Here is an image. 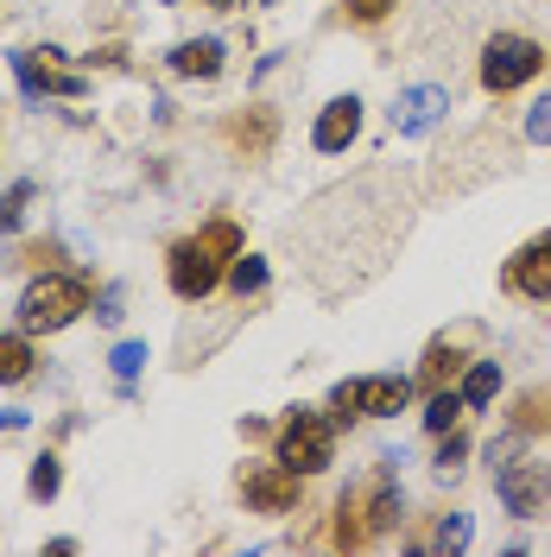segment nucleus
<instances>
[{
	"label": "nucleus",
	"instance_id": "nucleus-4",
	"mask_svg": "<svg viewBox=\"0 0 551 557\" xmlns=\"http://www.w3.org/2000/svg\"><path fill=\"white\" fill-rule=\"evenodd\" d=\"M546 64H551V51L539 45V38H526V33H494V38L482 45V89H488V96H514L519 83H532Z\"/></svg>",
	"mask_w": 551,
	"mask_h": 557
},
{
	"label": "nucleus",
	"instance_id": "nucleus-21",
	"mask_svg": "<svg viewBox=\"0 0 551 557\" xmlns=\"http://www.w3.org/2000/svg\"><path fill=\"white\" fill-rule=\"evenodd\" d=\"M26 203H33V184H13V190L0 197V235H7V228H20V215H26Z\"/></svg>",
	"mask_w": 551,
	"mask_h": 557
},
{
	"label": "nucleus",
	"instance_id": "nucleus-13",
	"mask_svg": "<svg viewBox=\"0 0 551 557\" xmlns=\"http://www.w3.org/2000/svg\"><path fill=\"white\" fill-rule=\"evenodd\" d=\"M172 70L177 76H222V38H184V45H172Z\"/></svg>",
	"mask_w": 551,
	"mask_h": 557
},
{
	"label": "nucleus",
	"instance_id": "nucleus-25",
	"mask_svg": "<svg viewBox=\"0 0 551 557\" xmlns=\"http://www.w3.org/2000/svg\"><path fill=\"white\" fill-rule=\"evenodd\" d=\"M526 139H539V146L551 139V96H539V102H532V114H526Z\"/></svg>",
	"mask_w": 551,
	"mask_h": 557
},
{
	"label": "nucleus",
	"instance_id": "nucleus-10",
	"mask_svg": "<svg viewBox=\"0 0 551 557\" xmlns=\"http://www.w3.org/2000/svg\"><path fill=\"white\" fill-rule=\"evenodd\" d=\"M444 114H450V89L444 83H413V89H400V102H393V134L418 139V134H431Z\"/></svg>",
	"mask_w": 551,
	"mask_h": 557
},
{
	"label": "nucleus",
	"instance_id": "nucleus-2",
	"mask_svg": "<svg viewBox=\"0 0 551 557\" xmlns=\"http://www.w3.org/2000/svg\"><path fill=\"white\" fill-rule=\"evenodd\" d=\"M89 311V285L76 273H38L26 292H20V330L26 336H51L76 317Z\"/></svg>",
	"mask_w": 551,
	"mask_h": 557
},
{
	"label": "nucleus",
	"instance_id": "nucleus-11",
	"mask_svg": "<svg viewBox=\"0 0 551 557\" xmlns=\"http://www.w3.org/2000/svg\"><path fill=\"white\" fill-rule=\"evenodd\" d=\"M355 134H362V102H355V96H336V102L317 114L310 146H317V152H348V146H355Z\"/></svg>",
	"mask_w": 551,
	"mask_h": 557
},
{
	"label": "nucleus",
	"instance_id": "nucleus-14",
	"mask_svg": "<svg viewBox=\"0 0 551 557\" xmlns=\"http://www.w3.org/2000/svg\"><path fill=\"white\" fill-rule=\"evenodd\" d=\"M33 368H38V355H33V336L26 330L20 336H0V386L33 381Z\"/></svg>",
	"mask_w": 551,
	"mask_h": 557
},
{
	"label": "nucleus",
	"instance_id": "nucleus-5",
	"mask_svg": "<svg viewBox=\"0 0 551 557\" xmlns=\"http://www.w3.org/2000/svg\"><path fill=\"white\" fill-rule=\"evenodd\" d=\"M279 462L298 469V475H323L336 462V418L298 406V412L279 424Z\"/></svg>",
	"mask_w": 551,
	"mask_h": 557
},
{
	"label": "nucleus",
	"instance_id": "nucleus-26",
	"mask_svg": "<svg viewBox=\"0 0 551 557\" xmlns=\"http://www.w3.org/2000/svg\"><path fill=\"white\" fill-rule=\"evenodd\" d=\"M96 317H102V323H121V285H102V298H96Z\"/></svg>",
	"mask_w": 551,
	"mask_h": 557
},
{
	"label": "nucleus",
	"instance_id": "nucleus-1",
	"mask_svg": "<svg viewBox=\"0 0 551 557\" xmlns=\"http://www.w3.org/2000/svg\"><path fill=\"white\" fill-rule=\"evenodd\" d=\"M242 253V228L229 222V215H216V222H204L197 235H184V242L166 253V278H172V292L184 298V305H197V298H209L222 278H229V260Z\"/></svg>",
	"mask_w": 551,
	"mask_h": 557
},
{
	"label": "nucleus",
	"instance_id": "nucleus-16",
	"mask_svg": "<svg viewBox=\"0 0 551 557\" xmlns=\"http://www.w3.org/2000/svg\"><path fill=\"white\" fill-rule=\"evenodd\" d=\"M501 393V361H469L463 374V406H488Z\"/></svg>",
	"mask_w": 551,
	"mask_h": 557
},
{
	"label": "nucleus",
	"instance_id": "nucleus-19",
	"mask_svg": "<svg viewBox=\"0 0 551 557\" xmlns=\"http://www.w3.org/2000/svg\"><path fill=\"white\" fill-rule=\"evenodd\" d=\"M235 146H247V159H260V152L273 146V114L260 108L254 121H235Z\"/></svg>",
	"mask_w": 551,
	"mask_h": 557
},
{
	"label": "nucleus",
	"instance_id": "nucleus-28",
	"mask_svg": "<svg viewBox=\"0 0 551 557\" xmlns=\"http://www.w3.org/2000/svg\"><path fill=\"white\" fill-rule=\"evenodd\" d=\"M209 7H242V0H209Z\"/></svg>",
	"mask_w": 551,
	"mask_h": 557
},
{
	"label": "nucleus",
	"instance_id": "nucleus-22",
	"mask_svg": "<svg viewBox=\"0 0 551 557\" xmlns=\"http://www.w3.org/2000/svg\"><path fill=\"white\" fill-rule=\"evenodd\" d=\"M108 368H114L121 381H134L139 368H146V343H121L114 355H108Z\"/></svg>",
	"mask_w": 551,
	"mask_h": 557
},
{
	"label": "nucleus",
	"instance_id": "nucleus-3",
	"mask_svg": "<svg viewBox=\"0 0 551 557\" xmlns=\"http://www.w3.org/2000/svg\"><path fill=\"white\" fill-rule=\"evenodd\" d=\"M488 456H494V494H501V507H507L514 520H539L546 500H551V475L539 462L519 456V437H501Z\"/></svg>",
	"mask_w": 551,
	"mask_h": 557
},
{
	"label": "nucleus",
	"instance_id": "nucleus-6",
	"mask_svg": "<svg viewBox=\"0 0 551 557\" xmlns=\"http://www.w3.org/2000/svg\"><path fill=\"white\" fill-rule=\"evenodd\" d=\"M406 406H413V381L406 374H362V381H343L330 393L336 424H348V418H400Z\"/></svg>",
	"mask_w": 551,
	"mask_h": 557
},
{
	"label": "nucleus",
	"instance_id": "nucleus-27",
	"mask_svg": "<svg viewBox=\"0 0 551 557\" xmlns=\"http://www.w3.org/2000/svg\"><path fill=\"white\" fill-rule=\"evenodd\" d=\"M26 424V412H0V431H20Z\"/></svg>",
	"mask_w": 551,
	"mask_h": 557
},
{
	"label": "nucleus",
	"instance_id": "nucleus-24",
	"mask_svg": "<svg viewBox=\"0 0 551 557\" xmlns=\"http://www.w3.org/2000/svg\"><path fill=\"white\" fill-rule=\"evenodd\" d=\"M463 456H469V437H463V431H444V450H438V469H463Z\"/></svg>",
	"mask_w": 551,
	"mask_h": 557
},
{
	"label": "nucleus",
	"instance_id": "nucleus-12",
	"mask_svg": "<svg viewBox=\"0 0 551 557\" xmlns=\"http://www.w3.org/2000/svg\"><path fill=\"white\" fill-rule=\"evenodd\" d=\"M469 343H476V330H456V336H438V343H431V355H425V368H418V386H425V393H438V386H450V381H456V374L469 368V355H463Z\"/></svg>",
	"mask_w": 551,
	"mask_h": 557
},
{
	"label": "nucleus",
	"instance_id": "nucleus-7",
	"mask_svg": "<svg viewBox=\"0 0 551 557\" xmlns=\"http://www.w3.org/2000/svg\"><path fill=\"white\" fill-rule=\"evenodd\" d=\"M235 487H242V500L254 507V513H292L305 475H298V469H285V462L273 456V462H242Z\"/></svg>",
	"mask_w": 551,
	"mask_h": 557
},
{
	"label": "nucleus",
	"instance_id": "nucleus-18",
	"mask_svg": "<svg viewBox=\"0 0 551 557\" xmlns=\"http://www.w3.org/2000/svg\"><path fill=\"white\" fill-rule=\"evenodd\" d=\"M58 487H64V462H58V456L45 450V456L33 462V475H26V494H33V500H51Z\"/></svg>",
	"mask_w": 551,
	"mask_h": 557
},
{
	"label": "nucleus",
	"instance_id": "nucleus-9",
	"mask_svg": "<svg viewBox=\"0 0 551 557\" xmlns=\"http://www.w3.org/2000/svg\"><path fill=\"white\" fill-rule=\"evenodd\" d=\"M501 285L526 305H551V235H532L514 260L501 267Z\"/></svg>",
	"mask_w": 551,
	"mask_h": 557
},
{
	"label": "nucleus",
	"instance_id": "nucleus-17",
	"mask_svg": "<svg viewBox=\"0 0 551 557\" xmlns=\"http://www.w3.org/2000/svg\"><path fill=\"white\" fill-rule=\"evenodd\" d=\"M260 285H267V260L235 253V260H229V292H235V298H247V292H260Z\"/></svg>",
	"mask_w": 551,
	"mask_h": 557
},
{
	"label": "nucleus",
	"instance_id": "nucleus-15",
	"mask_svg": "<svg viewBox=\"0 0 551 557\" xmlns=\"http://www.w3.org/2000/svg\"><path fill=\"white\" fill-rule=\"evenodd\" d=\"M456 418H463V386H438L431 399H425V431H456Z\"/></svg>",
	"mask_w": 551,
	"mask_h": 557
},
{
	"label": "nucleus",
	"instance_id": "nucleus-8",
	"mask_svg": "<svg viewBox=\"0 0 551 557\" xmlns=\"http://www.w3.org/2000/svg\"><path fill=\"white\" fill-rule=\"evenodd\" d=\"M13 76H20V89L45 102V96H83V76L64 70V51L58 45H45V51H13Z\"/></svg>",
	"mask_w": 551,
	"mask_h": 557
},
{
	"label": "nucleus",
	"instance_id": "nucleus-20",
	"mask_svg": "<svg viewBox=\"0 0 551 557\" xmlns=\"http://www.w3.org/2000/svg\"><path fill=\"white\" fill-rule=\"evenodd\" d=\"M469 545V513H444L431 532V552H463Z\"/></svg>",
	"mask_w": 551,
	"mask_h": 557
},
{
	"label": "nucleus",
	"instance_id": "nucleus-23",
	"mask_svg": "<svg viewBox=\"0 0 551 557\" xmlns=\"http://www.w3.org/2000/svg\"><path fill=\"white\" fill-rule=\"evenodd\" d=\"M343 7H348V20H355V26H380L400 0H343Z\"/></svg>",
	"mask_w": 551,
	"mask_h": 557
}]
</instances>
